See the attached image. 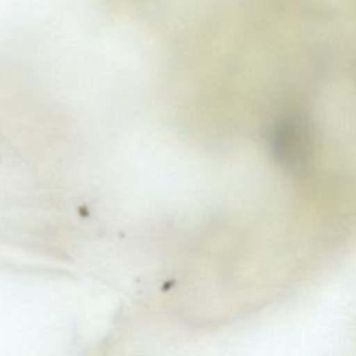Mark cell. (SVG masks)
I'll return each mask as SVG.
<instances>
[{
  "instance_id": "1",
  "label": "cell",
  "mask_w": 356,
  "mask_h": 356,
  "mask_svg": "<svg viewBox=\"0 0 356 356\" xmlns=\"http://www.w3.org/2000/svg\"><path fill=\"white\" fill-rule=\"evenodd\" d=\"M271 147L275 159L288 170H305L310 156V135L307 125L299 117L280 120L273 128Z\"/></svg>"
}]
</instances>
